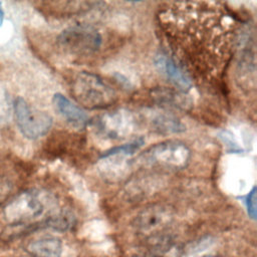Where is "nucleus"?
Instances as JSON below:
<instances>
[{
  "label": "nucleus",
  "mask_w": 257,
  "mask_h": 257,
  "mask_svg": "<svg viewBox=\"0 0 257 257\" xmlns=\"http://www.w3.org/2000/svg\"><path fill=\"white\" fill-rule=\"evenodd\" d=\"M71 92L82 106L89 109H100L110 106L116 100L114 89L100 76L82 71L72 81Z\"/></svg>",
  "instance_id": "f03ea898"
},
{
  "label": "nucleus",
  "mask_w": 257,
  "mask_h": 257,
  "mask_svg": "<svg viewBox=\"0 0 257 257\" xmlns=\"http://www.w3.org/2000/svg\"><path fill=\"white\" fill-rule=\"evenodd\" d=\"M153 128L163 134H178L186 130L181 120L172 113L157 112L151 117Z\"/></svg>",
  "instance_id": "ddd939ff"
},
{
  "label": "nucleus",
  "mask_w": 257,
  "mask_h": 257,
  "mask_svg": "<svg viewBox=\"0 0 257 257\" xmlns=\"http://www.w3.org/2000/svg\"><path fill=\"white\" fill-rule=\"evenodd\" d=\"M214 243L210 238L202 239L187 250L184 257H208L213 251Z\"/></svg>",
  "instance_id": "2eb2a0df"
},
{
  "label": "nucleus",
  "mask_w": 257,
  "mask_h": 257,
  "mask_svg": "<svg viewBox=\"0 0 257 257\" xmlns=\"http://www.w3.org/2000/svg\"><path fill=\"white\" fill-rule=\"evenodd\" d=\"M3 19H4V11H3V8H2V4L0 2V26L3 23Z\"/></svg>",
  "instance_id": "a211bd4d"
},
{
  "label": "nucleus",
  "mask_w": 257,
  "mask_h": 257,
  "mask_svg": "<svg viewBox=\"0 0 257 257\" xmlns=\"http://www.w3.org/2000/svg\"><path fill=\"white\" fill-rule=\"evenodd\" d=\"M180 249L178 246L165 243L158 248H156L153 252L151 257H178Z\"/></svg>",
  "instance_id": "dca6fc26"
},
{
  "label": "nucleus",
  "mask_w": 257,
  "mask_h": 257,
  "mask_svg": "<svg viewBox=\"0 0 257 257\" xmlns=\"http://www.w3.org/2000/svg\"><path fill=\"white\" fill-rule=\"evenodd\" d=\"M171 211L163 206H151L137 215L134 226L138 232L153 234L162 231L172 221Z\"/></svg>",
  "instance_id": "6e6552de"
},
{
  "label": "nucleus",
  "mask_w": 257,
  "mask_h": 257,
  "mask_svg": "<svg viewBox=\"0 0 257 257\" xmlns=\"http://www.w3.org/2000/svg\"><path fill=\"white\" fill-rule=\"evenodd\" d=\"M51 201L49 197L38 190L21 192L9 201L3 210V216L12 226H21L42 216Z\"/></svg>",
  "instance_id": "7ed1b4c3"
},
{
  "label": "nucleus",
  "mask_w": 257,
  "mask_h": 257,
  "mask_svg": "<svg viewBox=\"0 0 257 257\" xmlns=\"http://www.w3.org/2000/svg\"><path fill=\"white\" fill-rule=\"evenodd\" d=\"M190 158L191 152L186 144L169 140L150 147L138 157L137 163L146 167L178 170L185 168Z\"/></svg>",
  "instance_id": "20e7f679"
},
{
  "label": "nucleus",
  "mask_w": 257,
  "mask_h": 257,
  "mask_svg": "<svg viewBox=\"0 0 257 257\" xmlns=\"http://www.w3.org/2000/svg\"><path fill=\"white\" fill-rule=\"evenodd\" d=\"M98 133L102 136L120 140L128 137L135 130V118L132 113L124 109L107 112L97 118L95 122Z\"/></svg>",
  "instance_id": "0eeeda50"
},
{
  "label": "nucleus",
  "mask_w": 257,
  "mask_h": 257,
  "mask_svg": "<svg viewBox=\"0 0 257 257\" xmlns=\"http://www.w3.org/2000/svg\"><path fill=\"white\" fill-rule=\"evenodd\" d=\"M152 94L155 101L162 106L188 109L191 105V100L184 91L181 92L169 88H157Z\"/></svg>",
  "instance_id": "f8f14e48"
},
{
  "label": "nucleus",
  "mask_w": 257,
  "mask_h": 257,
  "mask_svg": "<svg viewBox=\"0 0 257 257\" xmlns=\"http://www.w3.org/2000/svg\"><path fill=\"white\" fill-rule=\"evenodd\" d=\"M26 250L32 257H60L63 250L62 241L53 235H44L30 241Z\"/></svg>",
  "instance_id": "9b49d317"
},
{
  "label": "nucleus",
  "mask_w": 257,
  "mask_h": 257,
  "mask_svg": "<svg viewBox=\"0 0 257 257\" xmlns=\"http://www.w3.org/2000/svg\"><path fill=\"white\" fill-rule=\"evenodd\" d=\"M246 206L248 214L254 219L256 216V188H253L246 198Z\"/></svg>",
  "instance_id": "f3484780"
},
{
  "label": "nucleus",
  "mask_w": 257,
  "mask_h": 257,
  "mask_svg": "<svg viewBox=\"0 0 257 257\" xmlns=\"http://www.w3.org/2000/svg\"><path fill=\"white\" fill-rule=\"evenodd\" d=\"M157 69L181 91L188 90L192 86V78L180 66V64L166 51H160L154 59Z\"/></svg>",
  "instance_id": "1a4fd4ad"
},
{
  "label": "nucleus",
  "mask_w": 257,
  "mask_h": 257,
  "mask_svg": "<svg viewBox=\"0 0 257 257\" xmlns=\"http://www.w3.org/2000/svg\"><path fill=\"white\" fill-rule=\"evenodd\" d=\"M144 145V139L143 138H138L133 140L132 142L118 146V147H114L109 149L108 151L104 152L100 158H105V157H109V156H120V157H128L134 155L137 151H139V149Z\"/></svg>",
  "instance_id": "4468645a"
},
{
  "label": "nucleus",
  "mask_w": 257,
  "mask_h": 257,
  "mask_svg": "<svg viewBox=\"0 0 257 257\" xmlns=\"http://www.w3.org/2000/svg\"><path fill=\"white\" fill-rule=\"evenodd\" d=\"M60 46L71 54L89 55L99 49L102 43L101 34L88 24H76L64 29L59 37Z\"/></svg>",
  "instance_id": "423d86ee"
},
{
  "label": "nucleus",
  "mask_w": 257,
  "mask_h": 257,
  "mask_svg": "<svg viewBox=\"0 0 257 257\" xmlns=\"http://www.w3.org/2000/svg\"><path fill=\"white\" fill-rule=\"evenodd\" d=\"M158 21L169 54L192 80H213L222 74L233 51L238 25L225 4L168 3L160 10Z\"/></svg>",
  "instance_id": "f257e3e1"
},
{
  "label": "nucleus",
  "mask_w": 257,
  "mask_h": 257,
  "mask_svg": "<svg viewBox=\"0 0 257 257\" xmlns=\"http://www.w3.org/2000/svg\"><path fill=\"white\" fill-rule=\"evenodd\" d=\"M52 102L56 111L73 127L83 128L88 122L87 113L76 103L61 93H55Z\"/></svg>",
  "instance_id": "9d476101"
},
{
  "label": "nucleus",
  "mask_w": 257,
  "mask_h": 257,
  "mask_svg": "<svg viewBox=\"0 0 257 257\" xmlns=\"http://www.w3.org/2000/svg\"><path fill=\"white\" fill-rule=\"evenodd\" d=\"M13 113L19 131L30 140L45 136L52 125V117L48 113L31 106L22 97L15 98Z\"/></svg>",
  "instance_id": "39448f33"
}]
</instances>
